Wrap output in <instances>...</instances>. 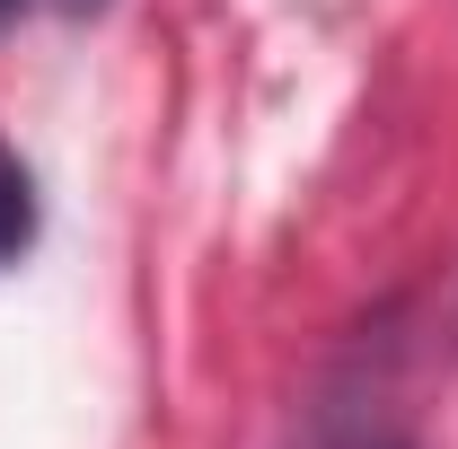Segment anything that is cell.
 Returning a JSON list of instances; mask_svg holds the SVG:
<instances>
[{
	"label": "cell",
	"mask_w": 458,
	"mask_h": 449,
	"mask_svg": "<svg viewBox=\"0 0 458 449\" xmlns=\"http://www.w3.org/2000/svg\"><path fill=\"white\" fill-rule=\"evenodd\" d=\"M27 238H36V185H27V168H18V150L0 141V265H9Z\"/></svg>",
	"instance_id": "1"
},
{
	"label": "cell",
	"mask_w": 458,
	"mask_h": 449,
	"mask_svg": "<svg viewBox=\"0 0 458 449\" xmlns=\"http://www.w3.org/2000/svg\"><path fill=\"white\" fill-rule=\"evenodd\" d=\"M27 9H80V0H0V18H27Z\"/></svg>",
	"instance_id": "2"
},
{
	"label": "cell",
	"mask_w": 458,
	"mask_h": 449,
	"mask_svg": "<svg viewBox=\"0 0 458 449\" xmlns=\"http://www.w3.org/2000/svg\"><path fill=\"white\" fill-rule=\"evenodd\" d=\"M352 449H405V441H397V432H361Z\"/></svg>",
	"instance_id": "3"
}]
</instances>
